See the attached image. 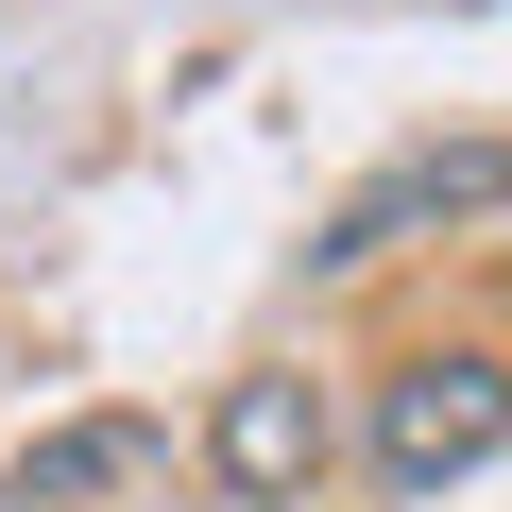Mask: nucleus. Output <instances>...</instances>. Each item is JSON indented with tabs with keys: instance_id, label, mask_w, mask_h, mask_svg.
<instances>
[{
	"instance_id": "f03ea898",
	"label": "nucleus",
	"mask_w": 512,
	"mask_h": 512,
	"mask_svg": "<svg viewBox=\"0 0 512 512\" xmlns=\"http://www.w3.org/2000/svg\"><path fill=\"white\" fill-rule=\"evenodd\" d=\"M512 444V376L495 359H410L393 393H376V478L393 495H444V478H478Z\"/></svg>"
},
{
	"instance_id": "20e7f679",
	"label": "nucleus",
	"mask_w": 512,
	"mask_h": 512,
	"mask_svg": "<svg viewBox=\"0 0 512 512\" xmlns=\"http://www.w3.org/2000/svg\"><path fill=\"white\" fill-rule=\"evenodd\" d=\"M154 461H171V427H154V410H86V427L18 444V512H103V495H137Z\"/></svg>"
},
{
	"instance_id": "f257e3e1",
	"label": "nucleus",
	"mask_w": 512,
	"mask_h": 512,
	"mask_svg": "<svg viewBox=\"0 0 512 512\" xmlns=\"http://www.w3.org/2000/svg\"><path fill=\"white\" fill-rule=\"evenodd\" d=\"M478 205H512V137H427V154H393L376 188H342L308 256L359 274V256H393V239H427V222H478Z\"/></svg>"
},
{
	"instance_id": "7ed1b4c3",
	"label": "nucleus",
	"mask_w": 512,
	"mask_h": 512,
	"mask_svg": "<svg viewBox=\"0 0 512 512\" xmlns=\"http://www.w3.org/2000/svg\"><path fill=\"white\" fill-rule=\"evenodd\" d=\"M205 478H222L239 512H291V495L325 478V393H308V376H239L222 427H205Z\"/></svg>"
}]
</instances>
